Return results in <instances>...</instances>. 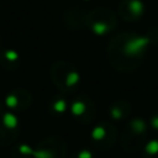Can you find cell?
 Masks as SVG:
<instances>
[{
  "label": "cell",
  "mask_w": 158,
  "mask_h": 158,
  "mask_svg": "<svg viewBox=\"0 0 158 158\" xmlns=\"http://www.w3.org/2000/svg\"><path fill=\"white\" fill-rule=\"evenodd\" d=\"M156 46H158V27H153L146 33L121 32L109 41L107 59L117 72L130 73L142 64L149 49Z\"/></svg>",
  "instance_id": "obj_1"
},
{
  "label": "cell",
  "mask_w": 158,
  "mask_h": 158,
  "mask_svg": "<svg viewBox=\"0 0 158 158\" xmlns=\"http://www.w3.org/2000/svg\"><path fill=\"white\" fill-rule=\"evenodd\" d=\"M149 126L148 121L141 116L132 117L128 120L120 136L121 147L127 153H135L141 151L144 143L148 141Z\"/></svg>",
  "instance_id": "obj_2"
},
{
  "label": "cell",
  "mask_w": 158,
  "mask_h": 158,
  "mask_svg": "<svg viewBox=\"0 0 158 158\" xmlns=\"http://www.w3.org/2000/svg\"><path fill=\"white\" fill-rule=\"evenodd\" d=\"M49 77L54 86L62 94H72L80 85V73L74 64L67 60H57L51 65Z\"/></svg>",
  "instance_id": "obj_3"
},
{
  "label": "cell",
  "mask_w": 158,
  "mask_h": 158,
  "mask_svg": "<svg viewBox=\"0 0 158 158\" xmlns=\"http://www.w3.org/2000/svg\"><path fill=\"white\" fill-rule=\"evenodd\" d=\"M117 26V15L107 7H95L88 11L86 28L96 36H106Z\"/></svg>",
  "instance_id": "obj_4"
},
{
  "label": "cell",
  "mask_w": 158,
  "mask_h": 158,
  "mask_svg": "<svg viewBox=\"0 0 158 158\" xmlns=\"http://www.w3.org/2000/svg\"><path fill=\"white\" fill-rule=\"evenodd\" d=\"M96 106L93 99L85 94H77L69 100L68 114L77 123L89 125L95 118Z\"/></svg>",
  "instance_id": "obj_5"
},
{
  "label": "cell",
  "mask_w": 158,
  "mask_h": 158,
  "mask_svg": "<svg viewBox=\"0 0 158 158\" xmlns=\"http://www.w3.org/2000/svg\"><path fill=\"white\" fill-rule=\"evenodd\" d=\"M117 136V130L114 123L101 121L93 127L90 132V143L95 149L107 151L116 143Z\"/></svg>",
  "instance_id": "obj_6"
},
{
  "label": "cell",
  "mask_w": 158,
  "mask_h": 158,
  "mask_svg": "<svg viewBox=\"0 0 158 158\" xmlns=\"http://www.w3.org/2000/svg\"><path fill=\"white\" fill-rule=\"evenodd\" d=\"M65 141L57 135L43 138L33 148V158H65Z\"/></svg>",
  "instance_id": "obj_7"
},
{
  "label": "cell",
  "mask_w": 158,
  "mask_h": 158,
  "mask_svg": "<svg viewBox=\"0 0 158 158\" xmlns=\"http://www.w3.org/2000/svg\"><path fill=\"white\" fill-rule=\"evenodd\" d=\"M20 133V118L6 110L0 101V146L12 144Z\"/></svg>",
  "instance_id": "obj_8"
},
{
  "label": "cell",
  "mask_w": 158,
  "mask_h": 158,
  "mask_svg": "<svg viewBox=\"0 0 158 158\" xmlns=\"http://www.w3.org/2000/svg\"><path fill=\"white\" fill-rule=\"evenodd\" d=\"M31 102H32L31 93L27 91L26 89L17 88L6 94V96L1 101V105L10 112L17 115L19 112H22L26 109H28Z\"/></svg>",
  "instance_id": "obj_9"
},
{
  "label": "cell",
  "mask_w": 158,
  "mask_h": 158,
  "mask_svg": "<svg viewBox=\"0 0 158 158\" xmlns=\"http://www.w3.org/2000/svg\"><path fill=\"white\" fill-rule=\"evenodd\" d=\"M146 6L142 0H121L117 5V15L126 22H135L144 16Z\"/></svg>",
  "instance_id": "obj_10"
},
{
  "label": "cell",
  "mask_w": 158,
  "mask_h": 158,
  "mask_svg": "<svg viewBox=\"0 0 158 158\" xmlns=\"http://www.w3.org/2000/svg\"><path fill=\"white\" fill-rule=\"evenodd\" d=\"M86 15L88 11H85L81 7L74 6L68 9L63 15L64 25L70 30H80L86 27Z\"/></svg>",
  "instance_id": "obj_11"
},
{
  "label": "cell",
  "mask_w": 158,
  "mask_h": 158,
  "mask_svg": "<svg viewBox=\"0 0 158 158\" xmlns=\"http://www.w3.org/2000/svg\"><path fill=\"white\" fill-rule=\"evenodd\" d=\"M132 112V105L127 100H116L112 101L107 107V114L111 121L118 122L130 117Z\"/></svg>",
  "instance_id": "obj_12"
},
{
  "label": "cell",
  "mask_w": 158,
  "mask_h": 158,
  "mask_svg": "<svg viewBox=\"0 0 158 158\" xmlns=\"http://www.w3.org/2000/svg\"><path fill=\"white\" fill-rule=\"evenodd\" d=\"M20 54L17 51L12 48H5L0 51V65L5 70H16L20 67Z\"/></svg>",
  "instance_id": "obj_13"
},
{
  "label": "cell",
  "mask_w": 158,
  "mask_h": 158,
  "mask_svg": "<svg viewBox=\"0 0 158 158\" xmlns=\"http://www.w3.org/2000/svg\"><path fill=\"white\" fill-rule=\"evenodd\" d=\"M69 110V100L65 94H57L51 98L48 102V111L53 116H63Z\"/></svg>",
  "instance_id": "obj_14"
},
{
  "label": "cell",
  "mask_w": 158,
  "mask_h": 158,
  "mask_svg": "<svg viewBox=\"0 0 158 158\" xmlns=\"http://www.w3.org/2000/svg\"><path fill=\"white\" fill-rule=\"evenodd\" d=\"M33 148L27 142L15 143L11 147L10 156L11 158H33Z\"/></svg>",
  "instance_id": "obj_15"
},
{
  "label": "cell",
  "mask_w": 158,
  "mask_h": 158,
  "mask_svg": "<svg viewBox=\"0 0 158 158\" xmlns=\"http://www.w3.org/2000/svg\"><path fill=\"white\" fill-rule=\"evenodd\" d=\"M142 151V158H158V136L148 139Z\"/></svg>",
  "instance_id": "obj_16"
},
{
  "label": "cell",
  "mask_w": 158,
  "mask_h": 158,
  "mask_svg": "<svg viewBox=\"0 0 158 158\" xmlns=\"http://www.w3.org/2000/svg\"><path fill=\"white\" fill-rule=\"evenodd\" d=\"M69 158H94V152L89 148H80L74 151Z\"/></svg>",
  "instance_id": "obj_17"
},
{
  "label": "cell",
  "mask_w": 158,
  "mask_h": 158,
  "mask_svg": "<svg viewBox=\"0 0 158 158\" xmlns=\"http://www.w3.org/2000/svg\"><path fill=\"white\" fill-rule=\"evenodd\" d=\"M147 121H148L149 130H152L154 132H158V110L152 112V115L149 116V118Z\"/></svg>",
  "instance_id": "obj_18"
},
{
  "label": "cell",
  "mask_w": 158,
  "mask_h": 158,
  "mask_svg": "<svg viewBox=\"0 0 158 158\" xmlns=\"http://www.w3.org/2000/svg\"><path fill=\"white\" fill-rule=\"evenodd\" d=\"M0 47H1V36H0Z\"/></svg>",
  "instance_id": "obj_19"
},
{
  "label": "cell",
  "mask_w": 158,
  "mask_h": 158,
  "mask_svg": "<svg viewBox=\"0 0 158 158\" xmlns=\"http://www.w3.org/2000/svg\"><path fill=\"white\" fill-rule=\"evenodd\" d=\"M85 1H90V0H85Z\"/></svg>",
  "instance_id": "obj_20"
}]
</instances>
